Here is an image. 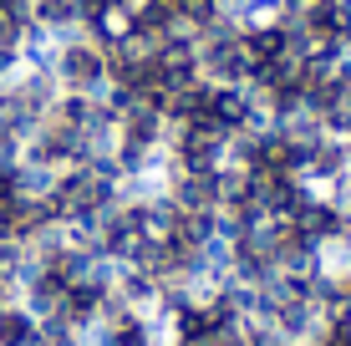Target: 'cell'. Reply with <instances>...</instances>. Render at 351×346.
I'll use <instances>...</instances> for the list:
<instances>
[{
    "label": "cell",
    "instance_id": "1",
    "mask_svg": "<svg viewBox=\"0 0 351 346\" xmlns=\"http://www.w3.org/2000/svg\"><path fill=\"white\" fill-rule=\"evenodd\" d=\"M56 82H62V92H77V97H102L107 92V51L87 36H77V41H66L62 51H56Z\"/></svg>",
    "mask_w": 351,
    "mask_h": 346
},
{
    "label": "cell",
    "instance_id": "2",
    "mask_svg": "<svg viewBox=\"0 0 351 346\" xmlns=\"http://www.w3.org/2000/svg\"><path fill=\"white\" fill-rule=\"evenodd\" d=\"M41 341V321H36L21 301L0 306V346H36Z\"/></svg>",
    "mask_w": 351,
    "mask_h": 346
},
{
    "label": "cell",
    "instance_id": "3",
    "mask_svg": "<svg viewBox=\"0 0 351 346\" xmlns=\"http://www.w3.org/2000/svg\"><path fill=\"white\" fill-rule=\"evenodd\" d=\"M326 204H331V209H336V214H341V219L351 224V169L331 178V188H326Z\"/></svg>",
    "mask_w": 351,
    "mask_h": 346
}]
</instances>
